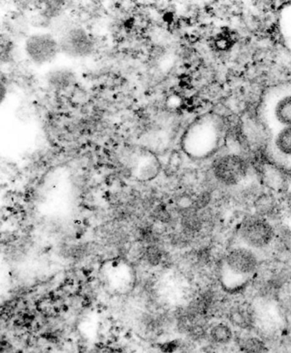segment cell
Instances as JSON below:
<instances>
[{
    "mask_svg": "<svg viewBox=\"0 0 291 353\" xmlns=\"http://www.w3.org/2000/svg\"><path fill=\"white\" fill-rule=\"evenodd\" d=\"M239 343L244 351L250 353H261L265 347L263 341L251 334L250 331L243 332L242 337L239 339Z\"/></svg>",
    "mask_w": 291,
    "mask_h": 353,
    "instance_id": "12",
    "label": "cell"
},
{
    "mask_svg": "<svg viewBox=\"0 0 291 353\" xmlns=\"http://www.w3.org/2000/svg\"><path fill=\"white\" fill-rule=\"evenodd\" d=\"M287 174H288L291 183V161L287 167Z\"/></svg>",
    "mask_w": 291,
    "mask_h": 353,
    "instance_id": "14",
    "label": "cell"
},
{
    "mask_svg": "<svg viewBox=\"0 0 291 353\" xmlns=\"http://www.w3.org/2000/svg\"><path fill=\"white\" fill-rule=\"evenodd\" d=\"M272 145L279 156L291 161V127L277 130Z\"/></svg>",
    "mask_w": 291,
    "mask_h": 353,
    "instance_id": "11",
    "label": "cell"
},
{
    "mask_svg": "<svg viewBox=\"0 0 291 353\" xmlns=\"http://www.w3.org/2000/svg\"><path fill=\"white\" fill-rule=\"evenodd\" d=\"M226 321L234 327L245 332L257 327V312L254 306L247 302H235L225 312Z\"/></svg>",
    "mask_w": 291,
    "mask_h": 353,
    "instance_id": "6",
    "label": "cell"
},
{
    "mask_svg": "<svg viewBox=\"0 0 291 353\" xmlns=\"http://www.w3.org/2000/svg\"><path fill=\"white\" fill-rule=\"evenodd\" d=\"M278 232L274 223L257 214H249L240 222L236 244L250 248L261 255L274 246Z\"/></svg>",
    "mask_w": 291,
    "mask_h": 353,
    "instance_id": "2",
    "label": "cell"
},
{
    "mask_svg": "<svg viewBox=\"0 0 291 353\" xmlns=\"http://www.w3.org/2000/svg\"><path fill=\"white\" fill-rule=\"evenodd\" d=\"M208 337L217 345H228L234 340L235 331L228 321L215 320L208 325Z\"/></svg>",
    "mask_w": 291,
    "mask_h": 353,
    "instance_id": "10",
    "label": "cell"
},
{
    "mask_svg": "<svg viewBox=\"0 0 291 353\" xmlns=\"http://www.w3.org/2000/svg\"><path fill=\"white\" fill-rule=\"evenodd\" d=\"M261 254L235 244L222 259L221 279L225 290H237L252 280L260 271Z\"/></svg>",
    "mask_w": 291,
    "mask_h": 353,
    "instance_id": "1",
    "label": "cell"
},
{
    "mask_svg": "<svg viewBox=\"0 0 291 353\" xmlns=\"http://www.w3.org/2000/svg\"><path fill=\"white\" fill-rule=\"evenodd\" d=\"M283 206H285L286 211L291 214V183L285 192V198H283Z\"/></svg>",
    "mask_w": 291,
    "mask_h": 353,
    "instance_id": "13",
    "label": "cell"
},
{
    "mask_svg": "<svg viewBox=\"0 0 291 353\" xmlns=\"http://www.w3.org/2000/svg\"><path fill=\"white\" fill-rule=\"evenodd\" d=\"M132 167L143 180L154 178L160 171V164L157 157L149 150H140L132 153Z\"/></svg>",
    "mask_w": 291,
    "mask_h": 353,
    "instance_id": "7",
    "label": "cell"
},
{
    "mask_svg": "<svg viewBox=\"0 0 291 353\" xmlns=\"http://www.w3.org/2000/svg\"><path fill=\"white\" fill-rule=\"evenodd\" d=\"M253 214L269 219L274 224V221L281 214L278 201L272 194H263L258 196L253 201Z\"/></svg>",
    "mask_w": 291,
    "mask_h": 353,
    "instance_id": "9",
    "label": "cell"
},
{
    "mask_svg": "<svg viewBox=\"0 0 291 353\" xmlns=\"http://www.w3.org/2000/svg\"><path fill=\"white\" fill-rule=\"evenodd\" d=\"M248 164L242 157L228 154L219 158L213 165V174L218 183L226 187L239 185L248 174Z\"/></svg>",
    "mask_w": 291,
    "mask_h": 353,
    "instance_id": "3",
    "label": "cell"
},
{
    "mask_svg": "<svg viewBox=\"0 0 291 353\" xmlns=\"http://www.w3.org/2000/svg\"><path fill=\"white\" fill-rule=\"evenodd\" d=\"M270 117L279 128L291 127V92L283 93L272 103Z\"/></svg>",
    "mask_w": 291,
    "mask_h": 353,
    "instance_id": "8",
    "label": "cell"
},
{
    "mask_svg": "<svg viewBox=\"0 0 291 353\" xmlns=\"http://www.w3.org/2000/svg\"><path fill=\"white\" fill-rule=\"evenodd\" d=\"M59 42L61 52L74 59L88 57L94 48L88 32L79 27L72 28L64 32Z\"/></svg>",
    "mask_w": 291,
    "mask_h": 353,
    "instance_id": "5",
    "label": "cell"
},
{
    "mask_svg": "<svg viewBox=\"0 0 291 353\" xmlns=\"http://www.w3.org/2000/svg\"><path fill=\"white\" fill-rule=\"evenodd\" d=\"M30 59L35 64L52 63L61 52L59 42L49 34H36L30 36L25 44Z\"/></svg>",
    "mask_w": 291,
    "mask_h": 353,
    "instance_id": "4",
    "label": "cell"
}]
</instances>
